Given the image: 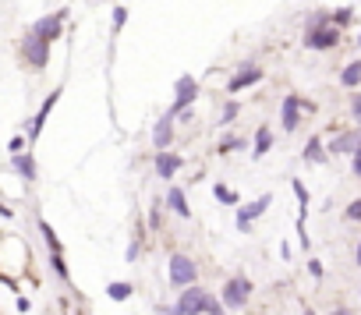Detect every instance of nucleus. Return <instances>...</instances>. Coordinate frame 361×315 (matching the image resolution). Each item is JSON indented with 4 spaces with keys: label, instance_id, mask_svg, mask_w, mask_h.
<instances>
[{
    "label": "nucleus",
    "instance_id": "2eb2a0df",
    "mask_svg": "<svg viewBox=\"0 0 361 315\" xmlns=\"http://www.w3.org/2000/svg\"><path fill=\"white\" fill-rule=\"evenodd\" d=\"M180 167H185V156H177L173 149H166V152H152V171H156L163 181H173Z\"/></svg>",
    "mask_w": 361,
    "mask_h": 315
},
{
    "label": "nucleus",
    "instance_id": "412c9836",
    "mask_svg": "<svg viewBox=\"0 0 361 315\" xmlns=\"http://www.w3.org/2000/svg\"><path fill=\"white\" fill-rule=\"evenodd\" d=\"M36 227H39V234H43L47 252H50V255H64V241L57 237V230L50 227V220H43V216H39V220H36Z\"/></svg>",
    "mask_w": 361,
    "mask_h": 315
},
{
    "label": "nucleus",
    "instance_id": "2f4dec72",
    "mask_svg": "<svg viewBox=\"0 0 361 315\" xmlns=\"http://www.w3.org/2000/svg\"><path fill=\"white\" fill-rule=\"evenodd\" d=\"M138 259H142V237H131V245L124 248V262H128V266H135Z\"/></svg>",
    "mask_w": 361,
    "mask_h": 315
},
{
    "label": "nucleus",
    "instance_id": "72a5a7b5",
    "mask_svg": "<svg viewBox=\"0 0 361 315\" xmlns=\"http://www.w3.org/2000/svg\"><path fill=\"white\" fill-rule=\"evenodd\" d=\"M294 230H298V245H301V252L308 255V252H312V237H308V227H305V220H298V223H294Z\"/></svg>",
    "mask_w": 361,
    "mask_h": 315
},
{
    "label": "nucleus",
    "instance_id": "37998d69",
    "mask_svg": "<svg viewBox=\"0 0 361 315\" xmlns=\"http://www.w3.org/2000/svg\"><path fill=\"white\" fill-rule=\"evenodd\" d=\"M177 121H180V124H192V121H195V113H192V110H185V113H177Z\"/></svg>",
    "mask_w": 361,
    "mask_h": 315
},
{
    "label": "nucleus",
    "instance_id": "58836bf2",
    "mask_svg": "<svg viewBox=\"0 0 361 315\" xmlns=\"http://www.w3.org/2000/svg\"><path fill=\"white\" fill-rule=\"evenodd\" d=\"M350 174H354V178L361 181V149H357V152L350 156Z\"/></svg>",
    "mask_w": 361,
    "mask_h": 315
},
{
    "label": "nucleus",
    "instance_id": "f3484780",
    "mask_svg": "<svg viewBox=\"0 0 361 315\" xmlns=\"http://www.w3.org/2000/svg\"><path fill=\"white\" fill-rule=\"evenodd\" d=\"M301 160H305V163H315V167L329 163V152H326V138H322V135H312V138L305 142V149H301Z\"/></svg>",
    "mask_w": 361,
    "mask_h": 315
},
{
    "label": "nucleus",
    "instance_id": "79ce46f5",
    "mask_svg": "<svg viewBox=\"0 0 361 315\" xmlns=\"http://www.w3.org/2000/svg\"><path fill=\"white\" fill-rule=\"evenodd\" d=\"M329 315H357V311H354V308H347V304H333V308H329Z\"/></svg>",
    "mask_w": 361,
    "mask_h": 315
},
{
    "label": "nucleus",
    "instance_id": "1a4fd4ad",
    "mask_svg": "<svg viewBox=\"0 0 361 315\" xmlns=\"http://www.w3.org/2000/svg\"><path fill=\"white\" fill-rule=\"evenodd\" d=\"M199 78H192V75H180L177 82H173V103H170V113L177 117V113H185V110H192V103L199 99Z\"/></svg>",
    "mask_w": 361,
    "mask_h": 315
},
{
    "label": "nucleus",
    "instance_id": "6ab92c4d",
    "mask_svg": "<svg viewBox=\"0 0 361 315\" xmlns=\"http://www.w3.org/2000/svg\"><path fill=\"white\" fill-rule=\"evenodd\" d=\"M340 85H343L347 92H357V89H361V57H354V61H347V64L340 68Z\"/></svg>",
    "mask_w": 361,
    "mask_h": 315
},
{
    "label": "nucleus",
    "instance_id": "bb28decb",
    "mask_svg": "<svg viewBox=\"0 0 361 315\" xmlns=\"http://www.w3.org/2000/svg\"><path fill=\"white\" fill-rule=\"evenodd\" d=\"M245 145H248V142H245L241 135H227V138H220V142H216V152H220V156H227V152L245 149Z\"/></svg>",
    "mask_w": 361,
    "mask_h": 315
},
{
    "label": "nucleus",
    "instance_id": "f8f14e48",
    "mask_svg": "<svg viewBox=\"0 0 361 315\" xmlns=\"http://www.w3.org/2000/svg\"><path fill=\"white\" fill-rule=\"evenodd\" d=\"M273 206V195L266 192V195H259V199H252V202H245V206H238V216H234V227L241 230V234H252V223L259 220V216H266V209Z\"/></svg>",
    "mask_w": 361,
    "mask_h": 315
},
{
    "label": "nucleus",
    "instance_id": "9b49d317",
    "mask_svg": "<svg viewBox=\"0 0 361 315\" xmlns=\"http://www.w3.org/2000/svg\"><path fill=\"white\" fill-rule=\"evenodd\" d=\"M262 78H266V68H259V64H252V61H241V64L234 68L231 82H227V92H231V96H238V92H245V89L259 85Z\"/></svg>",
    "mask_w": 361,
    "mask_h": 315
},
{
    "label": "nucleus",
    "instance_id": "4c0bfd02",
    "mask_svg": "<svg viewBox=\"0 0 361 315\" xmlns=\"http://www.w3.org/2000/svg\"><path fill=\"white\" fill-rule=\"evenodd\" d=\"M156 315H180L177 311V304H163V301H156V308H152Z\"/></svg>",
    "mask_w": 361,
    "mask_h": 315
},
{
    "label": "nucleus",
    "instance_id": "e433bc0d",
    "mask_svg": "<svg viewBox=\"0 0 361 315\" xmlns=\"http://www.w3.org/2000/svg\"><path fill=\"white\" fill-rule=\"evenodd\" d=\"M305 269H308V276H312V280H322V276H326V266H322L319 259H308V262H305Z\"/></svg>",
    "mask_w": 361,
    "mask_h": 315
},
{
    "label": "nucleus",
    "instance_id": "5701e85b",
    "mask_svg": "<svg viewBox=\"0 0 361 315\" xmlns=\"http://www.w3.org/2000/svg\"><path fill=\"white\" fill-rule=\"evenodd\" d=\"M131 294H135V287H131L128 280H114V283H106V297L117 301V304H124Z\"/></svg>",
    "mask_w": 361,
    "mask_h": 315
},
{
    "label": "nucleus",
    "instance_id": "dca6fc26",
    "mask_svg": "<svg viewBox=\"0 0 361 315\" xmlns=\"http://www.w3.org/2000/svg\"><path fill=\"white\" fill-rule=\"evenodd\" d=\"M163 206H166L173 216H180V220H192V206H188V195H185V188H180V185H170V188H166Z\"/></svg>",
    "mask_w": 361,
    "mask_h": 315
},
{
    "label": "nucleus",
    "instance_id": "39448f33",
    "mask_svg": "<svg viewBox=\"0 0 361 315\" xmlns=\"http://www.w3.org/2000/svg\"><path fill=\"white\" fill-rule=\"evenodd\" d=\"M305 113H315V103L305 99V96H298V92H287L283 103H280V128H283L287 135H294V131L301 128V117H305Z\"/></svg>",
    "mask_w": 361,
    "mask_h": 315
},
{
    "label": "nucleus",
    "instance_id": "0eeeda50",
    "mask_svg": "<svg viewBox=\"0 0 361 315\" xmlns=\"http://www.w3.org/2000/svg\"><path fill=\"white\" fill-rule=\"evenodd\" d=\"M18 57H22V64L29 71H47V64H50V43H43L32 32H25L18 39Z\"/></svg>",
    "mask_w": 361,
    "mask_h": 315
},
{
    "label": "nucleus",
    "instance_id": "ddd939ff",
    "mask_svg": "<svg viewBox=\"0 0 361 315\" xmlns=\"http://www.w3.org/2000/svg\"><path fill=\"white\" fill-rule=\"evenodd\" d=\"M357 149H361V128H343V131H333V138L326 142L329 160H333V156H354Z\"/></svg>",
    "mask_w": 361,
    "mask_h": 315
},
{
    "label": "nucleus",
    "instance_id": "ea45409f",
    "mask_svg": "<svg viewBox=\"0 0 361 315\" xmlns=\"http://www.w3.org/2000/svg\"><path fill=\"white\" fill-rule=\"evenodd\" d=\"M15 308H18V311L25 315V311H32V301H29L25 294H18V297H15Z\"/></svg>",
    "mask_w": 361,
    "mask_h": 315
},
{
    "label": "nucleus",
    "instance_id": "f704fd0d",
    "mask_svg": "<svg viewBox=\"0 0 361 315\" xmlns=\"http://www.w3.org/2000/svg\"><path fill=\"white\" fill-rule=\"evenodd\" d=\"M343 220H347V223H361V199H350V202H347Z\"/></svg>",
    "mask_w": 361,
    "mask_h": 315
},
{
    "label": "nucleus",
    "instance_id": "f03ea898",
    "mask_svg": "<svg viewBox=\"0 0 361 315\" xmlns=\"http://www.w3.org/2000/svg\"><path fill=\"white\" fill-rule=\"evenodd\" d=\"M177 311L180 315H213L216 308H220V297L209 290V287H202V283H195V287H185V290H177Z\"/></svg>",
    "mask_w": 361,
    "mask_h": 315
},
{
    "label": "nucleus",
    "instance_id": "b1692460",
    "mask_svg": "<svg viewBox=\"0 0 361 315\" xmlns=\"http://www.w3.org/2000/svg\"><path fill=\"white\" fill-rule=\"evenodd\" d=\"M213 199H216V202H224V206H234V209L241 206V195H238L234 188H227L224 181H216V185H213Z\"/></svg>",
    "mask_w": 361,
    "mask_h": 315
},
{
    "label": "nucleus",
    "instance_id": "4468645a",
    "mask_svg": "<svg viewBox=\"0 0 361 315\" xmlns=\"http://www.w3.org/2000/svg\"><path fill=\"white\" fill-rule=\"evenodd\" d=\"M173 135H177V117L166 110V113L152 124V149H156V152H166V149L173 145Z\"/></svg>",
    "mask_w": 361,
    "mask_h": 315
},
{
    "label": "nucleus",
    "instance_id": "a211bd4d",
    "mask_svg": "<svg viewBox=\"0 0 361 315\" xmlns=\"http://www.w3.org/2000/svg\"><path fill=\"white\" fill-rule=\"evenodd\" d=\"M11 171H15L25 185H32V181L39 178V167H36V156H32V152H18V156H11Z\"/></svg>",
    "mask_w": 361,
    "mask_h": 315
},
{
    "label": "nucleus",
    "instance_id": "49530a36",
    "mask_svg": "<svg viewBox=\"0 0 361 315\" xmlns=\"http://www.w3.org/2000/svg\"><path fill=\"white\" fill-rule=\"evenodd\" d=\"M354 43H357V50H361V32H357V39H354Z\"/></svg>",
    "mask_w": 361,
    "mask_h": 315
},
{
    "label": "nucleus",
    "instance_id": "7c9ffc66",
    "mask_svg": "<svg viewBox=\"0 0 361 315\" xmlns=\"http://www.w3.org/2000/svg\"><path fill=\"white\" fill-rule=\"evenodd\" d=\"M110 18H114V36H121V32H124V25H128V8H124V4H117V8L110 11Z\"/></svg>",
    "mask_w": 361,
    "mask_h": 315
},
{
    "label": "nucleus",
    "instance_id": "aec40b11",
    "mask_svg": "<svg viewBox=\"0 0 361 315\" xmlns=\"http://www.w3.org/2000/svg\"><path fill=\"white\" fill-rule=\"evenodd\" d=\"M269 149H273V128L269 124H259L255 128V142H252V160H262Z\"/></svg>",
    "mask_w": 361,
    "mask_h": 315
},
{
    "label": "nucleus",
    "instance_id": "cd10ccee",
    "mask_svg": "<svg viewBox=\"0 0 361 315\" xmlns=\"http://www.w3.org/2000/svg\"><path fill=\"white\" fill-rule=\"evenodd\" d=\"M145 227H149L152 234H159V227H163V199H156V202H152V209H149V220H145Z\"/></svg>",
    "mask_w": 361,
    "mask_h": 315
},
{
    "label": "nucleus",
    "instance_id": "20e7f679",
    "mask_svg": "<svg viewBox=\"0 0 361 315\" xmlns=\"http://www.w3.org/2000/svg\"><path fill=\"white\" fill-rule=\"evenodd\" d=\"M166 280L173 290H185V287H195L199 283V262L185 252H173L170 262H166Z\"/></svg>",
    "mask_w": 361,
    "mask_h": 315
},
{
    "label": "nucleus",
    "instance_id": "c03bdc74",
    "mask_svg": "<svg viewBox=\"0 0 361 315\" xmlns=\"http://www.w3.org/2000/svg\"><path fill=\"white\" fill-rule=\"evenodd\" d=\"M354 266H361V241L354 245Z\"/></svg>",
    "mask_w": 361,
    "mask_h": 315
},
{
    "label": "nucleus",
    "instance_id": "393cba45",
    "mask_svg": "<svg viewBox=\"0 0 361 315\" xmlns=\"http://www.w3.org/2000/svg\"><path fill=\"white\" fill-rule=\"evenodd\" d=\"M238 113H241V103H238V99H224V110H220V128L234 124V121H238Z\"/></svg>",
    "mask_w": 361,
    "mask_h": 315
},
{
    "label": "nucleus",
    "instance_id": "4be33fe9",
    "mask_svg": "<svg viewBox=\"0 0 361 315\" xmlns=\"http://www.w3.org/2000/svg\"><path fill=\"white\" fill-rule=\"evenodd\" d=\"M287 185H290V192H294V199H298V220H308V206H312V195H308L305 181H301V178H290Z\"/></svg>",
    "mask_w": 361,
    "mask_h": 315
},
{
    "label": "nucleus",
    "instance_id": "a18cd8bd",
    "mask_svg": "<svg viewBox=\"0 0 361 315\" xmlns=\"http://www.w3.org/2000/svg\"><path fill=\"white\" fill-rule=\"evenodd\" d=\"M301 315H319V311H315L312 304H301Z\"/></svg>",
    "mask_w": 361,
    "mask_h": 315
},
{
    "label": "nucleus",
    "instance_id": "7ed1b4c3",
    "mask_svg": "<svg viewBox=\"0 0 361 315\" xmlns=\"http://www.w3.org/2000/svg\"><path fill=\"white\" fill-rule=\"evenodd\" d=\"M252 294H255V283H252L245 273H234V276H227L224 287H220V304H224L227 311H245V308L252 304Z\"/></svg>",
    "mask_w": 361,
    "mask_h": 315
},
{
    "label": "nucleus",
    "instance_id": "c9c22d12",
    "mask_svg": "<svg viewBox=\"0 0 361 315\" xmlns=\"http://www.w3.org/2000/svg\"><path fill=\"white\" fill-rule=\"evenodd\" d=\"M8 152H11V156H18V152H29V138H25V135H15V138L8 142Z\"/></svg>",
    "mask_w": 361,
    "mask_h": 315
},
{
    "label": "nucleus",
    "instance_id": "c756f323",
    "mask_svg": "<svg viewBox=\"0 0 361 315\" xmlns=\"http://www.w3.org/2000/svg\"><path fill=\"white\" fill-rule=\"evenodd\" d=\"M333 25H336L340 32L350 29V25H354V8H336V11H333Z\"/></svg>",
    "mask_w": 361,
    "mask_h": 315
},
{
    "label": "nucleus",
    "instance_id": "a19ab883",
    "mask_svg": "<svg viewBox=\"0 0 361 315\" xmlns=\"http://www.w3.org/2000/svg\"><path fill=\"white\" fill-rule=\"evenodd\" d=\"M0 220H15V209H11L4 199H0Z\"/></svg>",
    "mask_w": 361,
    "mask_h": 315
},
{
    "label": "nucleus",
    "instance_id": "de8ad7c7",
    "mask_svg": "<svg viewBox=\"0 0 361 315\" xmlns=\"http://www.w3.org/2000/svg\"><path fill=\"white\" fill-rule=\"evenodd\" d=\"M357 297H361V290H357Z\"/></svg>",
    "mask_w": 361,
    "mask_h": 315
},
{
    "label": "nucleus",
    "instance_id": "6e6552de",
    "mask_svg": "<svg viewBox=\"0 0 361 315\" xmlns=\"http://www.w3.org/2000/svg\"><path fill=\"white\" fill-rule=\"evenodd\" d=\"M61 96H64V89H61V85H57V89H50V96L39 103V110L25 121V138H29V145L43 135V128H47V121H50V113H54V106H57V99H61Z\"/></svg>",
    "mask_w": 361,
    "mask_h": 315
},
{
    "label": "nucleus",
    "instance_id": "f257e3e1",
    "mask_svg": "<svg viewBox=\"0 0 361 315\" xmlns=\"http://www.w3.org/2000/svg\"><path fill=\"white\" fill-rule=\"evenodd\" d=\"M29 273V248L18 234H0V280L22 283Z\"/></svg>",
    "mask_w": 361,
    "mask_h": 315
},
{
    "label": "nucleus",
    "instance_id": "9d476101",
    "mask_svg": "<svg viewBox=\"0 0 361 315\" xmlns=\"http://www.w3.org/2000/svg\"><path fill=\"white\" fill-rule=\"evenodd\" d=\"M340 36H343V32H340L336 25H322V29L305 32V36H301V47L312 50V54H329V50L340 47Z\"/></svg>",
    "mask_w": 361,
    "mask_h": 315
},
{
    "label": "nucleus",
    "instance_id": "a878e982",
    "mask_svg": "<svg viewBox=\"0 0 361 315\" xmlns=\"http://www.w3.org/2000/svg\"><path fill=\"white\" fill-rule=\"evenodd\" d=\"M322 25H333V11H312V15H308V22H305V32L322 29Z\"/></svg>",
    "mask_w": 361,
    "mask_h": 315
},
{
    "label": "nucleus",
    "instance_id": "473e14b6",
    "mask_svg": "<svg viewBox=\"0 0 361 315\" xmlns=\"http://www.w3.org/2000/svg\"><path fill=\"white\" fill-rule=\"evenodd\" d=\"M347 110H350V117H354V124L361 128V89L347 96Z\"/></svg>",
    "mask_w": 361,
    "mask_h": 315
},
{
    "label": "nucleus",
    "instance_id": "423d86ee",
    "mask_svg": "<svg viewBox=\"0 0 361 315\" xmlns=\"http://www.w3.org/2000/svg\"><path fill=\"white\" fill-rule=\"evenodd\" d=\"M68 15H71V8H61V11H50V15H43V18H36L32 25H29V32L36 36V39H43V43H57L61 36H64V25H68Z\"/></svg>",
    "mask_w": 361,
    "mask_h": 315
},
{
    "label": "nucleus",
    "instance_id": "c85d7f7f",
    "mask_svg": "<svg viewBox=\"0 0 361 315\" xmlns=\"http://www.w3.org/2000/svg\"><path fill=\"white\" fill-rule=\"evenodd\" d=\"M50 269H54V276H57L61 283H71V269H68L64 255H50Z\"/></svg>",
    "mask_w": 361,
    "mask_h": 315
}]
</instances>
